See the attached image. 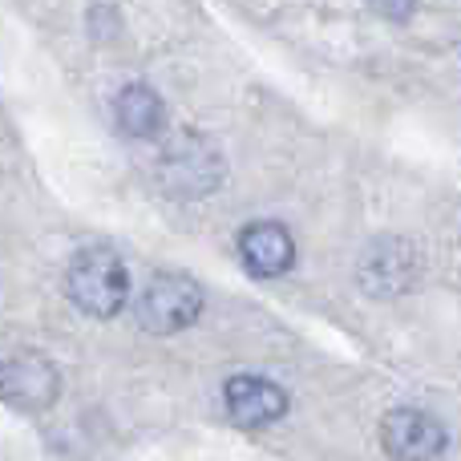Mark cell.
<instances>
[{"mask_svg":"<svg viewBox=\"0 0 461 461\" xmlns=\"http://www.w3.org/2000/svg\"><path fill=\"white\" fill-rule=\"evenodd\" d=\"M381 446L393 461H438L446 454V425L425 409H393L381 421Z\"/></svg>","mask_w":461,"mask_h":461,"instance_id":"cell-5","label":"cell"},{"mask_svg":"<svg viewBox=\"0 0 461 461\" xmlns=\"http://www.w3.org/2000/svg\"><path fill=\"white\" fill-rule=\"evenodd\" d=\"M227 167L223 154L211 138L183 130L178 138H170L158 154V183L170 199H203V194L219 191Z\"/></svg>","mask_w":461,"mask_h":461,"instance_id":"cell-2","label":"cell"},{"mask_svg":"<svg viewBox=\"0 0 461 461\" xmlns=\"http://www.w3.org/2000/svg\"><path fill=\"white\" fill-rule=\"evenodd\" d=\"M239 255H243V263H247L251 276L276 279L295 263V239L284 223L259 219V223L239 230Z\"/></svg>","mask_w":461,"mask_h":461,"instance_id":"cell-7","label":"cell"},{"mask_svg":"<svg viewBox=\"0 0 461 461\" xmlns=\"http://www.w3.org/2000/svg\"><path fill=\"white\" fill-rule=\"evenodd\" d=\"M227 413L243 429H263V425L279 421L287 413V393L271 384L267 376H230L227 389Z\"/></svg>","mask_w":461,"mask_h":461,"instance_id":"cell-6","label":"cell"},{"mask_svg":"<svg viewBox=\"0 0 461 461\" xmlns=\"http://www.w3.org/2000/svg\"><path fill=\"white\" fill-rule=\"evenodd\" d=\"M113 122L126 138L138 142H150L167 130V105H162L158 89L146 86V81H130L122 86V94L113 97Z\"/></svg>","mask_w":461,"mask_h":461,"instance_id":"cell-9","label":"cell"},{"mask_svg":"<svg viewBox=\"0 0 461 461\" xmlns=\"http://www.w3.org/2000/svg\"><path fill=\"white\" fill-rule=\"evenodd\" d=\"M368 8H373L376 16H384V21H393V24H405L409 16L417 13V0H368Z\"/></svg>","mask_w":461,"mask_h":461,"instance_id":"cell-10","label":"cell"},{"mask_svg":"<svg viewBox=\"0 0 461 461\" xmlns=\"http://www.w3.org/2000/svg\"><path fill=\"white\" fill-rule=\"evenodd\" d=\"M57 368L37 352H16L0 360V401L16 413H45L57 401Z\"/></svg>","mask_w":461,"mask_h":461,"instance_id":"cell-4","label":"cell"},{"mask_svg":"<svg viewBox=\"0 0 461 461\" xmlns=\"http://www.w3.org/2000/svg\"><path fill=\"white\" fill-rule=\"evenodd\" d=\"M413 247L405 239H376V243H368L365 259H360V284L373 295H393L413 284Z\"/></svg>","mask_w":461,"mask_h":461,"instance_id":"cell-8","label":"cell"},{"mask_svg":"<svg viewBox=\"0 0 461 461\" xmlns=\"http://www.w3.org/2000/svg\"><path fill=\"white\" fill-rule=\"evenodd\" d=\"M203 312V287L191 276L158 271L138 300V324L154 336H175L191 328Z\"/></svg>","mask_w":461,"mask_h":461,"instance_id":"cell-3","label":"cell"},{"mask_svg":"<svg viewBox=\"0 0 461 461\" xmlns=\"http://www.w3.org/2000/svg\"><path fill=\"white\" fill-rule=\"evenodd\" d=\"M65 292L86 316L110 320L130 300V271L122 255L110 247H86L73 255L69 271H65Z\"/></svg>","mask_w":461,"mask_h":461,"instance_id":"cell-1","label":"cell"}]
</instances>
